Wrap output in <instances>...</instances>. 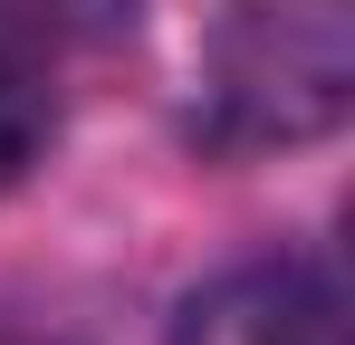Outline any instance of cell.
Listing matches in <instances>:
<instances>
[{
	"label": "cell",
	"instance_id": "277c9868",
	"mask_svg": "<svg viewBox=\"0 0 355 345\" xmlns=\"http://www.w3.org/2000/svg\"><path fill=\"white\" fill-rule=\"evenodd\" d=\"M29 10H58V0H0V19H29Z\"/></svg>",
	"mask_w": 355,
	"mask_h": 345
},
{
	"label": "cell",
	"instance_id": "3957f363",
	"mask_svg": "<svg viewBox=\"0 0 355 345\" xmlns=\"http://www.w3.org/2000/svg\"><path fill=\"white\" fill-rule=\"evenodd\" d=\"M49 125H58V106H49V77H39L19 48H0V182H19V172L39 163Z\"/></svg>",
	"mask_w": 355,
	"mask_h": 345
},
{
	"label": "cell",
	"instance_id": "6da1fadb",
	"mask_svg": "<svg viewBox=\"0 0 355 345\" xmlns=\"http://www.w3.org/2000/svg\"><path fill=\"white\" fill-rule=\"evenodd\" d=\"M211 144H307L355 106V0H240L211 39Z\"/></svg>",
	"mask_w": 355,
	"mask_h": 345
},
{
	"label": "cell",
	"instance_id": "7a4b0ae2",
	"mask_svg": "<svg viewBox=\"0 0 355 345\" xmlns=\"http://www.w3.org/2000/svg\"><path fill=\"white\" fill-rule=\"evenodd\" d=\"M173 345H346V307L307 259H240L182 297Z\"/></svg>",
	"mask_w": 355,
	"mask_h": 345
}]
</instances>
